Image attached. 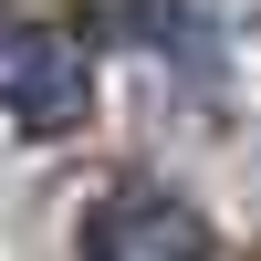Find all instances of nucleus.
Returning <instances> with one entry per match:
<instances>
[{"label":"nucleus","instance_id":"nucleus-2","mask_svg":"<svg viewBox=\"0 0 261 261\" xmlns=\"http://www.w3.org/2000/svg\"><path fill=\"white\" fill-rule=\"evenodd\" d=\"M220 251V230L199 220V209L178 199V188H105L94 209H84V261H209Z\"/></svg>","mask_w":261,"mask_h":261},{"label":"nucleus","instance_id":"nucleus-1","mask_svg":"<svg viewBox=\"0 0 261 261\" xmlns=\"http://www.w3.org/2000/svg\"><path fill=\"white\" fill-rule=\"evenodd\" d=\"M0 115L32 136H73L94 115V63L53 21H0Z\"/></svg>","mask_w":261,"mask_h":261}]
</instances>
